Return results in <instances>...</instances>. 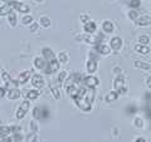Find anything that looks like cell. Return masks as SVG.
Returning a JSON list of instances; mask_svg holds the SVG:
<instances>
[{
	"label": "cell",
	"instance_id": "31",
	"mask_svg": "<svg viewBox=\"0 0 151 142\" xmlns=\"http://www.w3.org/2000/svg\"><path fill=\"white\" fill-rule=\"evenodd\" d=\"M129 18H130V20L136 22V20L139 19V14H137V11H136V10H130V11H129Z\"/></svg>",
	"mask_w": 151,
	"mask_h": 142
},
{
	"label": "cell",
	"instance_id": "32",
	"mask_svg": "<svg viewBox=\"0 0 151 142\" xmlns=\"http://www.w3.org/2000/svg\"><path fill=\"white\" fill-rule=\"evenodd\" d=\"M22 22H23V24H24V25H29V24H33V18H32L30 15H25V16H23Z\"/></svg>",
	"mask_w": 151,
	"mask_h": 142
},
{
	"label": "cell",
	"instance_id": "23",
	"mask_svg": "<svg viewBox=\"0 0 151 142\" xmlns=\"http://www.w3.org/2000/svg\"><path fill=\"white\" fill-rule=\"evenodd\" d=\"M39 93H40L39 91H33V89L32 91H28L27 92V98L30 99V101H35V99L39 97Z\"/></svg>",
	"mask_w": 151,
	"mask_h": 142
},
{
	"label": "cell",
	"instance_id": "30",
	"mask_svg": "<svg viewBox=\"0 0 151 142\" xmlns=\"http://www.w3.org/2000/svg\"><path fill=\"white\" fill-rule=\"evenodd\" d=\"M58 60L60 63H67L68 62V55L64 53V52H60L59 55H58Z\"/></svg>",
	"mask_w": 151,
	"mask_h": 142
},
{
	"label": "cell",
	"instance_id": "47",
	"mask_svg": "<svg viewBox=\"0 0 151 142\" xmlns=\"http://www.w3.org/2000/svg\"><path fill=\"white\" fill-rule=\"evenodd\" d=\"M113 70H115V73H117V74H121V69H120V68H115Z\"/></svg>",
	"mask_w": 151,
	"mask_h": 142
},
{
	"label": "cell",
	"instance_id": "48",
	"mask_svg": "<svg viewBox=\"0 0 151 142\" xmlns=\"http://www.w3.org/2000/svg\"><path fill=\"white\" fill-rule=\"evenodd\" d=\"M35 1H43V0H35Z\"/></svg>",
	"mask_w": 151,
	"mask_h": 142
},
{
	"label": "cell",
	"instance_id": "14",
	"mask_svg": "<svg viewBox=\"0 0 151 142\" xmlns=\"http://www.w3.org/2000/svg\"><path fill=\"white\" fill-rule=\"evenodd\" d=\"M136 24H137L139 27H146V25H150L151 24V18L150 16H140L137 20H136Z\"/></svg>",
	"mask_w": 151,
	"mask_h": 142
},
{
	"label": "cell",
	"instance_id": "36",
	"mask_svg": "<svg viewBox=\"0 0 151 142\" xmlns=\"http://www.w3.org/2000/svg\"><path fill=\"white\" fill-rule=\"evenodd\" d=\"M29 107H30V103H29V101H24L20 105V107L19 108H22V110H24L25 112H28V110H29Z\"/></svg>",
	"mask_w": 151,
	"mask_h": 142
},
{
	"label": "cell",
	"instance_id": "25",
	"mask_svg": "<svg viewBox=\"0 0 151 142\" xmlns=\"http://www.w3.org/2000/svg\"><path fill=\"white\" fill-rule=\"evenodd\" d=\"M33 118L42 120V108L40 107H35L34 110H33Z\"/></svg>",
	"mask_w": 151,
	"mask_h": 142
},
{
	"label": "cell",
	"instance_id": "38",
	"mask_svg": "<svg viewBox=\"0 0 151 142\" xmlns=\"http://www.w3.org/2000/svg\"><path fill=\"white\" fill-rule=\"evenodd\" d=\"M13 140L15 141V142H20L23 140V136L20 135V132L19 133H14V137H13Z\"/></svg>",
	"mask_w": 151,
	"mask_h": 142
},
{
	"label": "cell",
	"instance_id": "41",
	"mask_svg": "<svg viewBox=\"0 0 151 142\" xmlns=\"http://www.w3.org/2000/svg\"><path fill=\"white\" fill-rule=\"evenodd\" d=\"M38 28H39V27H38V24H37V23H33V24L30 25V32H32V33L37 32V30H38Z\"/></svg>",
	"mask_w": 151,
	"mask_h": 142
},
{
	"label": "cell",
	"instance_id": "17",
	"mask_svg": "<svg viewBox=\"0 0 151 142\" xmlns=\"http://www.w3.org/2000/svg\"><path fill=\"white\" fill-rule=\"evenodd\" d=\"M119 96H120V94L117 93V91H111L110 93L106 94L105 99H106V102H113V101H116V99L119 98Z\"/></svg>",
	"mask_w": 151,
	"mask_h": 142
},
{
	"label": "cell",
	"instance_id": "42",
	"mask_svg": "<svg viewBox=\"0 0 151 142\" xmlns=\"http://www.w3.org/2000/svg\"><path fill=\"white\" fill-rule=\"evenodd\" d=\"M81 19H82V22L84 23V24H86V23H87V22H89V20H88V19H89V18H88L87 15H84V14H82V15H81Z\"/></svg>",
	"mask_w": 151,
	"mask_h": 142
},
{
	"label": "cell",
	"instance_id": "33",
	"mask_svg": "<svg viewBox=\"0 0 151 142\" xmlns=\"http://www.w3.org/2000/svg\"><path fill=\"white\" fill-rule=\"evenodd\" d=\"M1 78H3V80H4V83H5V84H8L9 82H12L10 74H9L8 72H3L1 73Z\"/></svg>",
	"mask_w": 151,
	"mask_h": 142
},
{
	"label": "cell",
	"instance_id": "49",
	"mask_svg": "<svg viewBox=\"0 0 151 142\" xmlns=\"http://www.w3.org/2000/svg\"><path fill=\"white\" fill-rule=\"evenodd\" d=\"M1 1H6V0H1Z\"/></svg>",
	"mask_w": 151,
	"mask_h": 142
},
{
	"label": "cell",
	"instance_id": "40",
	"mask_svg": "<svg viewBox=\"0 0 151 142\" xmlns=\"http://www.w3.org/2000/svg\"><path fill=\"white\" fill-rule=\"evenodd\" d=\"M30 128H32L33 132H37L38 131V125L35 123V121H32L30 122Z\"/></svg>",
	"mask_w": 151,
	"mask_h": 142
},
{
	"label": "cell",
	"instance_id": "26",
	"mask_svg": "<svg viewBox=\"0 0 151 142\" xmlns=\"http://www.w3.org/2000/svg\"><path fill=\"white\" fill-rule=\"evenodd\" d=\"M40 25L43 28H49L50 27V19L47 16H42L40 18Z\"/></svg>",
	"mask_w": 151,
	"mask_h": 142
},
{
	"label": "cell",
	"instance_id": "22",
	"mask_svg": "<svg viewBox=\"0 0 151 142\" xmlns=\"http://www.w3.org/2000/svg\"><path fill=\"white\" fill-rule=\"evenodd\" d=\"M8 20H9V23H10L12 27L17 25V14H15V11H14V10H12L10 13L8 14Z\"/></svg>",
	"mask_w": 151,
	"mask_h": 142
},
{
	"label": "cell",
	"instance_id": "2",
	"mask_svg": "<svg viewBox=\"0 0 151 142\" xmlns=\"http://www.w3.org/2000/svg\"><path fill=\"white\" fill-rule=\"evenodd\" d=\"M73 101L76 102V105H77V107L79 108V110H82L83 112H89V111L92 110V103H91V102H88L87 99L76 97Z\"/></svg>",
	"mask_w": 151,
	"mask_h": 142
},
{
	"label": "cell",
	"instance_id": "1",
	"mask_svg": "<svg viewBox=\"0 0 151 142\" xmlns=\"http://www.w3.org/2000/svg\"><path fill=\"white\" fill-rule=\"evenodd\" d=\"M113 88H115V91H117L119 94H125L127 92V88L125 87V78L122 75L116 77V79L113 80Z\"/></svg>",
	"mask_w": 151,
	"mask_h": 142
},
{
	"label": "cell",
	"instance_id": "34",
	"mask_svg": "<svg viewBox=\"0 0 151 142\" xmlns=\"http://www.w3.org/2000/svg\"><path fill=\"white\" fill-rule=\"evenodd\" d=\"M141 5V0H130V6L134 9H137Z\"/></svg>",
	"mask_w": 151,
	"mask_h": 142
},
{
	"label": "cell",
	"instance_id": "24",
	"mask_svg": "<svg viewBox=\"0 0 151 142\" xmlns=\"http://www.w3.org/2000/svg\"><path fill=\"white\" fill-rule=\"evenodd\" d=\"M13 10V9L9 6V4H5V5H3L1 8H0V15L1 16H5V15H8L9 13H10Z\"/></svg>",
	"mask_w": 151,
	"mask_h": 142
},
{
	"label": "cell",
	"instance_id": "4",
	"mask_svg": "<svg viewBox=\"0 0 151 142\" xmlns=\"http://www.w3.org/2000/svg\"><path fill=\"white\" fill-rule=\"evenodd\" d=\"M83 83L87 88H96L100 84V80H98V78L93 77V75H88V77L83 78Z\"/></svg>",
	"mask_w": 151,
	"mask_h": 142
},
{
	"label": "cell",
	"instance_id": "44",
	"mask_svg": "<svg viewBox=\"0 0 151 142\" xmlns=\"http://www.w3.org/2000/svg\"><path fill=\"white\" fill-rule=\"evenodd\" d=\"M5 91H6L5 88H1V87H0V99H1L4 96H5Z\"/></svg>",
	"mask_w": 151,
	"mask_h": 142
},
{
	"label": "cell",
	"instance_id": "18",
	"mask_svg": "<svg viewBox=\"0 0 151 142\" xmlns=\"http://www.w3.org/2000/svg\"><path fill=\"white\" fill-rule=\"evenodd\" d=\"M102 29L105 33H112L115 28H113V24L110 20H106V22H103V24H102Z\"/></svg>",
	"mask_w": 151,
	"mask_h": 142
},
{
	"label": "cell",
	"instance_id": "11",
	"mask_svg": "<svg viewBox=\"0 0 151 142\" xmlns=\"http://www.w3.org/2000/svg\"><path fill=\"white\" fill-rule=\"evenodd\" d=\"M98 68V63L96 59H89L87 62V72L88 73H94Z\"/></svg>",
	"mask_w": 151,
	"mask_h": 142
},
{
	"label": "cell",
	"instance_id": "46",
	"mask_svg": "<svg viewBox=\"0 0 151 142\" xmlns=\"http://www.w3.org/2000/svg\"><path fill=\"white\" fill-rule=\"evenodd\" d=\"M135 142H146V140L144 138V137H139V138H136Z\"/></svg>",
	"mask_w": 151,
	"mask_h": 142
},
{
	"label": "cell",
	"instance_id": "39",
	"mask_svg": "<svg viewBox=\"0 0 151 142\" xmlns=\"http://www.w3.org/2000/svg\"><path fill=\"white\" fill-rule=\"evenodd\" d=\"M20 127H19V126H12L10 127V131L13 132V133H19V132H20Z\"/></svg>",
	"mask_w": 151,
	"mask_h": 142
},
{
	"label": "cell",
	"instance_id": "20",
	"mask_svg": "<svg viewBox=\"0 0 151 142\" xmlns=\"http://www.w3.org/2000/svg\"><path fill=\"white\" fill-rule=\"evenodd\" d=\"M10 127L9 126H1L0 127V140L4 138V137H8L9 133H10Z\"/></svg>",
	"mask_w": 151,
	"mask_h": 142
},
{
	"label": "cell",
	"instance_id": "5",
	"mask_svg": "<svg viewBox=\"0 0 151 142\" xmlns=\"http://www.w3.org/2000/svg\"><path fill=\"white\" fill-rule=\"evenodd\" d=\"M32 84H33V87H35L37 89L44 87V78H43V75L34 74L32 77Z\"/></svg>",
	"mask_w": 151,
	"mask_h": 142
},
{
	"label": "cell",
	"instance_id": "12",
	"mask_svg": "<svg viewBox=\"0 0 151 142\" xmlns=\"http://www.w3.org/2000/svg\"><path fill=\"white\" fill-rule=\"evenodd\" d=\"M6 96H8L9 99H18L19 97L22 96V93H20V91H19L18 88H12V89H8Z\"/></svg>",
	"mask_w": 151,
	"mask_h": 142
},
{
	"label": "cell",
	"instance_id": "21",
	"mask_svg": "<svg viewBox=\"0 0 151 142\" xmlns=\"http://www.w3.org/2000/svg\"><path fill=\"white\" fill-rule=\"evenodd\" d=\"M49 87H50V92H52V94H53V97H54L55 99H59V98H60V93H59L58 87H54L53 82L49 83Z\"/></svg>",
	"mask_w": 151,
	"mask_h": 142
},
{
	"label": "cell",
	"instance_id": "7",
	"mask_svg": "<svg viewBox=\"0 0 151 142\" xmlns=\"http://www.w3.org/2000/svg\"><path fill=\"white\" fill-rule=\"evenodd\" d=\"M110 47H111V49H113L115 52H119L122 47V39L120 37H113L110 42Z\"/></svg>",
	"mask_w": 151,
	"mask_h": 142
},
{
	"label": "cell",
	"instance_id": "35",
	"mask_svg": "<svg viewBox=\"0 0 151 142\" xmlns=\"http://www.w3.org/2000/svg\"><path fill=\"white\" fill-rule=\"evenodd\" d=\"M27 115V112L24 110H22V108H19V110L17 111V118L18 120H22V118H24Z\"/></svg>",
	"mask_w": 151,
	"mask_h": 142
},
{
	"label": "cell",
	"instance_id": "45",
	"mask_svg": "<svg viewBox=\"0 0 151 142\" xmlns=\"http://www.w3.org/2000/svg\"><path fill=\"white\" fill-rule=\"evenodd\" d=\"M146 84H147V87L151 89V77H149L147 79H146Z\"/></svg>",
	"mask_w": 151,
	"mask_h": 142
},
{
	"label": "cell",
	"instance_id": "13",
	"mask_svg": "<svg viewBox=\"0 0 151 142\" xmlns=\"http://www.w3.org/2000/svg\"><path fill=\"white\" fill-rule=\"evenodd\" d=\"M30 75H32V72H30V70H25V72L20 73V74H19V78H18L19 84H24V83H27L28 80H29Z\"/></svg>",
	"mask_w": 151,
	"mask_h": 142
},
{
	"label": "cell",
	"instance_id": "15",
	"mask_svg": "<svg viewBox=\"0 0 151 142\" xmlns=\"http://www.w3.org/2000/svg\"><path fill=\"white\" fill-rule=\"evenodd\" d=\"M134 67H135V68L144 69V70H150V69H151V65H150L149 63L142 62V60H135V62H134Z\"/></svg>",
	"mask_w": 151,
	"mask_h": 142
},
{
	"label": "cell",
	"instance_id": "27",
	"mask_svg": "<svg viewBox=\"0 0 151 142\" xmlns=\"http://www.w3.org/2000/svg\"><path fill=\"white\" fill-rule=\"evenodd\" d=\"M139 42H140V44H142V45H147L150 43V37L149 35H140Z\"/></svg>",
	"mask_w": 151,
	"mask_h": 142
},
{
	"label": "cell",
	"instance_id": "28",
	"mask_svg": "<svg viewBox=\"0 0 151 142\" xmlns=\"http://www.w3.org/2000/svg\"><path fill=\"white\" fill-rule=\"evenodd\" d=\"M134 126L137 127V128H142V127H144V121H142V118L136 117L135 120H134Z\"/></svg>",
	"mask_w": 151,
	"mask_h": 142
},
{
	"label": "cell",
	"instance_id": "19",
	"mask_svg": "<svg viewBox=\"0 0 151 142\" xmlns=\"http://www.w3.org/2000/svg\"><path fill=\"white\" fill-rule=\"evenodd\" d=\"M67 93H68V96L72 97V98H76L78 96V88L76 87V84H73V86L67 88Z\"/></svg>",
	"mask_w": 151,
	"mask_h": 142
},
{
	"label": "cell",
	"instance_id": "37",
	"mask_svg": "<svg viewBox=\"0 0 151 142\" xmlns=\"http://www.w3.org/2000/svg\"><path fill=\"white\" fill-rule=\"evenodd\" d=\"M65 78H67V72H60L59 75H58V83L62 84Z\"/></svg>",
	"mask_w": 151,
	"mask_h": 142
},
{
	"label": "cell",
	"instance_id": "9",
	"mask_svg": "<svg viewBox=\"0 0 151 142\" xmlns=\"http://www.w3.org/2000/svg\"><path fill=\"white\" fill-rule=\"evenodd\" d=\"M83 30L86 33H88V34H93V33L97 30L96 23H94V22H87L86 24L83 25Z\"/></svg>",
	"mask_w": 151,
	"mask_h": 142
},
{
	"label": "cell",
	"instance_id": "10",
	"mask_svg": "<svg viewBox=\"0 0 151 142\" xmlns=\"http://www.w3.org/2000/svg\"><path fill=\"white\" fill-rule=\"evenodd\" d=\"M47 64H48V62H47L43 57H38V58L34 59V65H35V68H38V69L44 70L45 67H47Z\"/></svg>",
	"mask_w": 151,
	"mask_h": 142
},
{
	"label": "cell",
	"instance_id": "8",
	"mask_svg": "<svg viewBox=\"0 0 151 142\" xmlns=\"http://www.w3.org/2000/svg\"><path fill=\"white\" fill-rule=\"evenodd\" d=\"M42 54H43V58L47 60V62H50L52 59L55 58V54L53 53V50L50 48H43L42 49Z\"/></svg>",
	"mask_w": 151,
	"mask_h": 142
},
{
	"label": "cell",
	"instance_id": "6",
	"mask_svg": "<svg viewBox=\"0 0 151 142\" xmlns=\"http://www.w3.org/2000/svg\"><path fill=\"white\" fill-rule=\"evenodd\" d=\"M94 50H96L97 53L102 54V55H108V54L111 53L110 47L106 45V44H103V43H97V44H94Z\"/></svg>",
	"mask_w": 151,
	"mask_h": 142
},
{
	"label": "cell",
	"instance_id": "29",
	"mask_svg": "<svg viewBox=\"0 0 151 142\" xmlns=\"http://www.w3.org/2000/svg\"><path fill=\"white\" fill-rule=\"evenodd\" d=\"M38 141V137L35 135V132H32V133H29L27 136L25 138V142H37Z\"/></svg>",
	"mask_w": 151,
	"mask_h": 142
},
{
	"label": "cell",
	"instance_id": "3",
	"mask_svg": "<svg viewBox=\"0 0 151 142\" xmlns=\"http://www.w3.org/2000/svg\"><path fill=\"white\" fill-rule=\"evenodd\" d=\"M9 4V6H10L13 10H18V11H20V13H29V6L25 5V4H22V3H19V1H15V0H9L8 1Z\"/></svg>",
	"mask_w": 151,
	"mask_h": 142
},
{
	"label": "cell",
	"instance_id": "16",
	"mask_svg": "<svg viewBox=\"0 0 151 142\" xmlns=\"http://www.w3.org/2000/svg\"><path fill=\"white\" fill-rule=\"evenodd\" d=\"M135 50L140 54H149L150 53V48L147 45H142V44H136L135 45Z\"/></svg>",
	"mask_w": 151,
	"mask_h": 142
},
{
	"label": "cell",
	"instance_id": "43",
	"mask_svg": "<svg viewBox=\"0 0 151 142\" xmlns=\"http://www.w3.org/2000/svg\"><path fill=\"white\" fill-rule=\"evenodd\" d=\"M13 141H14V140L12 138V137H9V136H8V137H4V138H1V142H13Z\"/></svg>",
	"mask_w": 151,
	"mask_h": 142
}]
</instances>
